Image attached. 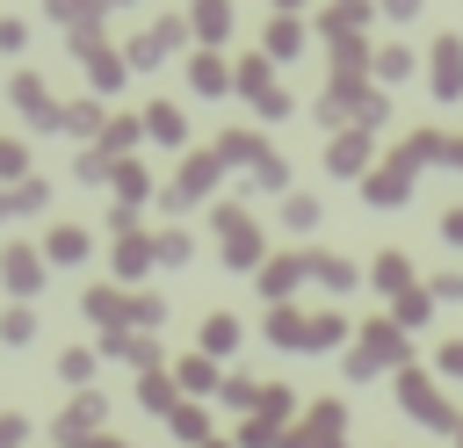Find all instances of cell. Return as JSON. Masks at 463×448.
Masks as SVG:
<instances>
[{
    "label": "cell",
    "mask_w": 463,
    "mask_h": 448,
    "mask_svg": "<svg viewBox=\"0 0 463 448\" xmlns=\"http://www.w3.org/2000/svg\"><path fill=\"white\" fill-rule=\"evenodd\" d=\"M405 72H412V51H398V43H391V51L376 58V79H405Z\"/></svg>",
    "instance_id": "obj_20"
},
{
    "label": "cell",
    "mask_w": 463,
    "mask_h": 448,
    "mask_svg": "<svg viewBox=\"0 0 463 448\" xmlns=\"http://www.w3.org/2000/svg\"><path fill=\"white\" fill-rule=\"evenodd\" d=\"M232 79H239V87H246V94H268V65H260V58H246V65H239V72H232Z\"/></svg>",
    "instance_id": "obj_21"
},
{
    "label": "cell",
    "mask_w": 463,
    "mask_h": 448,
    "mask_svg": "<svg viewBox=\"0 0 463 448\" xmlns=\"http://www.w3.org/2000/svg\"><path fill=\"white\" fill-rule=\"evenodd\" d=\"M297 275H304V260H268V267H260V289H268V296H289Z\"/></svg>",
    "instance_id": "obj_13"
},
{
    "label": "cell",
    "mask_w": 463,
    "mask_h": 448,
    "mask_svg": "<svg viewBox=\"0 0 463 448\" xmlns=\"http://www.w3.org/2000/svg\"><path fill=\"white\" fill-rule=\"evenodd\" d=\"M434 94L441 101L463 94V36H434Z\"/></svg>",
    "instance_id": "obj_5"
},
{
    "label": "cell",
    "mask_w": 463,
    "mask_h": 448,
    "mask_svg": "<svg viewBox=\"0 0 463 448\" xmlns=\"http://www.w3.org/2000/svg\"><path fill=\"white\" fill-rule=\"evenodd\" d=\"M441 159H449V166H463V137H449V145H441Z\"/></svg>",
    "instance_id": "obj_30"
},
{
    "label": "cell",
    "mask_w": 463,
    "mask_h": 448,
    "mask_svg": "<svg viewBox=\"0 0 463 448\" xmlns=\"http://www.w3.org/2000/svg\"><path fill=\"white\" fill-rule=\"evenodd\" d=\"M181 383L188 390H210V361H181Z\"/></svg>",
    "instance_id": "obj_25"
},
{
    "label": "cell",
    "mask_w": 463,
    "mask_h": 448,
    "mask_svg": "<svg viewBox=\"0 0 463 448\" xmlns=\"http://www.w3.org/2000/svg\"><path fill=\"white\" fill-rule=\"evenodd\" d=\"M203 448H224V441H203Z\"/></svg>",
    "instance_id": "obj_33"
},
{
    "label": "cell",
    "mask_w": 463,
    "mask_h": 448,
    "mask_svg": "<svg viewBox=\"0 0 463 448\" xmlns=\"http://www.w3.org/2000/svg\"><path fill=\"white\" fill-rule=\"evenodd\" d=\"M398 405L420 419V426H434V434H456V405L420 376V369H398Z\"/></svg>",
    "instance_id": "obj_1"
},
{
    "label": "cell",
    "mask_w": 463,
    "mask_h": 448,
    "mask_svg": "<svg viewBox=\"0 0 463 448\" xmlns=\"http://www.w3.org/2000/svg\"><path fill=\"white\" fill-rule=\"evenodd\" d=\"M304 275H318L326 289H354V267H347V260H333V253H311V260H304Z\"/></svg>",
    "instance_id": "obj_12"
},
{
    "label": "cell",
    "mask_w": 463,
    "mask_h": 448,
    "mask_svg": "<svg viewBox=\"0 0 463 448\" xmlns=\"http://www.w3.org/2000/svg\"><path fill=\"white\" fill-rule=\"evenodd\" d=\"M188 72H195V87H210V94H217V87H232V72H224V58H210V51H203V58L188 65Z\"/></svg>",
    "instance_id": "obj_18"
},
{
    "label": "cell",
    "mask_w": 463,
    "mask_h": 448,
    "mask_svg": "<svg viewBox=\"0 0 463 448\" xmlns=\"http://www.w3.org/2000/svg\"><path fill=\"white\" fill-rule=\"evenodd\" d=\"M0 267H7V289H36V275H43V260H36V253H22V246H7V260H0Z\"/></svg>",
    "instance_id": "obj_11"
},
{
    "label": "cell",
    "mask_w": 463,
    "mask_h": 448,
    "mask_svg": "<svg viewBox=\"0 0 463 448\" xmlns=\"http://www.w3.org/2000/svg\"><path fill=\"white\" fill-rule=\"evenodd\" d=\"M340 332H347V325H340L333 311H326V318H304V347H333Z\"/></svg>",
    "instance_id": "obj_19"
},
{
    "label": "cell",
    "mask_w": 463,
    "mask_h": 448,
    "mask_svg": "<svg viewBox=\"0 0 463 448\" xmlns=\"http://www.w3.org/2000/svg\"><path fill=\"white\" fill-rule=\"evenodd\" d=\"M94 448H123V441H94Z\"/></svg>",
    "instance_id": "obj_31"
},
{
    "label": "cell",
    "mask_w": 463,
    "mask_h": 448,
    "mask_svg": "<svg viewBox=\"0 0 463 448\" xmlns=\"http://www.w3.org/2000/svg\"><path fill=\"white\" fill-rule=\"evenodd\" d=\"M441 238H449V246H463V202H456V210H441Z\"/></svg>",
    "instance_id": "obj_27"
},
{
    "label": "cell",
    "mask_w": 463,
    "mask_h": 448,
    "mask_svg": "<svg viewBox=\"0 0 463 448\" xmlns=\"http://www.w3.org/2000/svg\"><path fill=\"white\" fill-rule=\"evenodd\" d=\"M174 434H188V441H203V412H188V405H181V412H174Z\"/></svg>",
    "instance_id": "obj_26"
},
{
    "label": "cell",
    "mask_w": 463,
    "mask_h": 448,
    "mask_svg": "<svg viewBox=\"0 0 463 448\" xmlns=\"http://www.w3.org/2000/svg\"><path fill=\"white\" fill-rule=\"evenodd\" d=\"M195 29H203V36L217 43V36L232 29V7H224V0H195Z\"/></svg>",
    "instance_id": "obj_16"
},
{
    "label": "cell",
    "mask_w": 463,
    "mask_h": 448,
    "mask_svg": "<svg viewBox=\"0 0 463 448\" xmlns=\"http://www.w3.org/2000/svg\"><path fill=\"white\" fill-rule=\"evenodd\" d=\"M210 181H217V152H195V159H188V173H181V188H174V202H195Z\"/></svg>",
    "instance_id": "obj_9"
},
{
    "label": "cell",
    "mask_w": 463,
    "mask_h": 448,
    "mask_svg": "<svg viewBox=\"0 0 463 448\" xmlns=\"http://www.w3.org/2000/svg\"><path fill=\"white\" fill-rule=\"evenodd\" d=\"M253 173H260V188H282V159H275V152H260V166H253Z\"/></svg>",
    "instance_id": "obj_24"
},
{
    "label": "cell",
    "mask_w": 463,
    "mask_h": 448,
    "mask_svg": "<svg viewBox=\"0 0 463 448\" xmlns=\"http://www.w3.org/2000/svg\"><path fill=\"white\" fill-rule=\"evenodd\" d=\"M456 448H463V419H456Z\"/></svg>",
    "instance_id": "obj_32"
},
{
    "label": "cell",
    "mask_w": 463,
    "mask_h": 448,
    "mask_svg": "<svg viewBox=\"0 0 463 448\" xmlns=\"http://www.w3.org/2000/svg\"><path fill=\"white\" fill-rule=\"evenodd\" d=\"M268 340H275V347H304V311H282V303H275V318H268Z\"/></svg>",
    "instance_id": "obj_14"
},
{
    "label": "cell",
    "mask_w": 463,
    "mask_h": 448,
    "mask_svg": "<svg viewBox=\"0 0 463 448\" xmlns=\"http://www.w3.org/2000/svg\"><path fill=\"white\" fill-rule=\"evenodd\" d=\"M362 159H369V137L362 130H347V137H333V152H326V166L347 181V173H362Z\"/></svg>",
    "instance_id": "obj_8"
},
{
    "label": "cell",
    "mask_w": 463,
    "mask_h": 448,
    "mask_svg": "<svg viewBox=\"0 0 463 448\" xmlns=\"http://www.w3.org/2000/svg\"><path fill=\"white\" fill-rule=\"evenodd\" d=\"M297 51H304V29L297 22H275L268 29V58H297Z\"/></svg>",
    "instance_id": "obj_17"
},
{
    "label": "cell",
    "mask_w": 463,
    "mask_h": 448,
    "mask_svg": "<svg viewBox=\"0 0 463 448\" xmlns=\"http://www.w3.org/2000/svg\"><path fill=\"white\" fill-rule=\"evenodd\" d=\"M412 282H420V275H412L405 253H376V289H383V296H398V289H412Z\"/></svg>",
    "instance_id": "obj_10"
},
{
    "label": "cell",
    "mask_w": 463,
    "mask_h": 448,
    "mask_svg": "<svg viewBox=\"0 0 463 448\" xmlns=\"http://www.w3.org/2000/svg\"><path fill=\"white\" fill-rule=\"evenodd\" d=\"M217 152H224V159H253V166H260V137H246V130H239V137H224Z\"/></svg>",
    "instance_id": "obj_22"
},
{
    "label": "cell",
    "mask_w": 463,
    "mask_h": 448,
    "mask_svg": "<svg viewBox=\"0 0 463 448\" xmlns=\"http://www.w3.org/2000/svg\"><path fill=\"white\" fill-rule=\"evenodd\" d=\"M51 253H58V260H80V253H87V238H80V231H58V238H51Z\"/></svg>",
    "instance_id": "obj_23"
},
{
    "label": "cell",
    "mask_w": 463,
    "mask_h": 448,
    "mask_svg": "<svg viewBox=\"0 0 463 448\" xmlns=\"http://www.w3.org/2000/svg\"><path fill=\"white\" fill-rule=\"evenodd\" d=\"M217 231H224V260H239V267L260 260V231H253L246 210H217Z\"/></svg>",
    "instance_id": "obj_4"
},
{
    "label": "cell",
    "mask_w": 463,
    "mask_h": 448,
    "mask_svg": "<svg viewBox=\"0 0 463 448\" xmlns=\"http://www.w3.org/2000/svg\"><path fill=\"white\" fill-rule=\"evenodd\" d=\"M362 195H369V202H383V210H391V202H405V195H412V159H405V152H391L376 173H362Z\"/></svg>",
    "instance_id": "obj_3"
},
{
    "label": "cell",
    "mask_w": 463,
    "mask_h": 448,
    "mask_svg": "<svg viewBox=\"0 0 463 448\" xmlns=\"http://www.w3.org/2000/svg\"><path fill=\"white\" fill-rule=\"evenodd\" d=\"M289 448H340V405H318V412L289 434Z\"/></svg>",
    "instance_id": "obj_6"
},
{
    "label": "cell",
    "mask_w": 463,
    "mask_h": 448,
    "mask_svg": "<svg viewBox=\"0 0 463 448\" xmlns=\"http://www.w3.org/2000/svg\"><path fill=\"white\" fill-rule=\"evenodd\" d=\"M427 296H463V275H434V282H427Z\"/></svg>",
    "instance_id": "obj_28"
},
{
    "label": "cell",
    "mask_w": 463,
    "mask_h": 448,
    "mask_svg": "<svg viewBox=\"0 0 463 448\" xmlns=\"http://www.w3.org/2000/svg\"><path fill=\"white\" fill-rule=\"evenodd\" d=\"M282 7H297V0H282Z\"/></svg>",
    "instance_id": "obj_34"
},
{
    "label": "cell",
    "mask_w": 463,
    "mask_h": 448,
    "mask_svg": "<svg viewBox=\"0 0 463 448\" xmlns=\"http://www.w3.org/2000/svg\"><path fill=\"white\" fill-rule=\"evenodd\" d=\"M203 347H210V354H232V347H239V318H224V311H217V318L203 325Z\"/></svg>",
    "instance_id": "obj_15"
},
{
    "label": "cell",
    "mask_w": 463,
    "mask_h": 448,
    "mask_svg": "<svg viewBox=\"0 0 463 448\" xmlns=\"http://www.w3.org/2000/svg\"><path fill=\"white\" fill-rule=\"evenodd\" d=\"M405 369V332L391 325V318H376V325H362V347L347 354V376H376V369Z\"/></svg>",
    "instance_id": "obj_2"
},
{
    "label": "cell",
    "mask_w": 463,
    "mask_h": 448,
    "mask_svg": "<svg viewBox=\"0 0 463 448\" xmlns=\"http://www.w3.org/2000/svg\"><path fill=\"white\" fill-rule=\"evenodd\" d=\"M427 311H434L427 282H412V289H398V296H391V325H398V332H405V325H427Z\"/></svg>",
    "instance_id": "obj_7"
},
{
    "label": "cell",
    "mask_w": 463,
    "mask_h": 448,
    "mask_svg": "<svg viewBox=\"0 0 463 448\" xmlns=\"http://www.w3.org/2000/svg\"><path fill=\"white\" fill-rule=\"evenodd\" d=\"M441 369H449V376H463V340H449V347H441Z\"/></svg>",
    "instance_id": "obj_29"
}]
</instances>
